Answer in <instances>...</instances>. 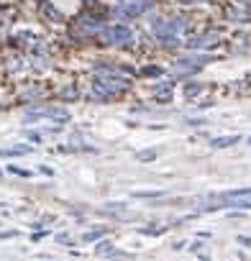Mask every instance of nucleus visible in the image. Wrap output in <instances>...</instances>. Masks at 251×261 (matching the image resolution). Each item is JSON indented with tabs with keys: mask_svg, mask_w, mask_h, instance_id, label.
Wrapping results in <instances>:
<instances>
[{
	"mask_svg": "<svg viewBox=\"0 0 251 261\" xmlns=\"http://www.w3.org/2000/svg\"><path fill=\"white\" fill-rule=\"evenodd\" d=\"M95 82H92V95L97 100H115L118 95H123L131 87V80L123 69L110 67V64H95Z\"/></svg>",
	"mask_w": 251,
	"mask_h": 261,
	"instance_id": "nucleus-1",
	"label": "nucleus"
},
{
	"mask_svg": "<svg viewBox=\"0 0 251 261\" xmlns=\"http://www.w3.org/2000/svg\"><path fill=\"white\" fill-rule=\"evenodd\" d=\"M97 36L103 39V44H113V46H129L134 41V34L129 26L115 23V26H103L97 31Z\"/></svg>",
	"mask_w": 251,
	"mask_h": 261,
	"instance_id": "nucleus-2",
	"label": "nucleus"
},
{
	"mask_svg": "<svg viewBox=\"0 0 251 261\" xmlns=\"http://www.w3.org/2000/svg\"><path fill=\"white\" fill-rule=\"evenodd\" d=\"M152 6H154L152 0H126V3H120V6L115 8V16L129 21V18H136V16L146 13Z\"/></svg>",
	"mask_w": 251,
	"mask_h": 261,
	"instance_id": "nucleus-3",
	"label": "nucleus"
},
{
	"mask_svg": "<svg viewBox=\"0 0 251 261\" xmlns=\"http://www.w3.org/2000/svg\"><path fill=\"white\" fill-rule=\"evenodd\" d=\"M39 118H52V120H69V113L64 108H57V105H39V108H31L26 113V120H39Z\"/></svg>",
	"mask_w": 251,
	"mask_h": 261,
	"instance_id": "nucleus-4",
	"label": "nucleus"
},
{
	"mask_svg": "<svg viewBox=\"0 0 251 261\" xmlns=\"http://www.w3.org/2000/svg\"><path fill=\"white\" fill-rule=\"evenodd\" d=\"M210 59L208 57H190V59H180V62H174V67H172V72L174 74H197L205 64H208Z\"/></svg>",
	"mask_w": 251,
	"mask_h": 261,
	"instance_id": "nucleus-5",
	"label": "nucleus"
},
{
	"mask_svg": "<svg viewBox=\"0 0 251 261\" xmlns=\"http://www.w3.org/2000/svg\"><path fill=\"white\" fill-rule=\"evenodd\" d=\"M218 39H220V34H218V31H210V34H203V36H195V39L185 41V46H187V49H195V51H200V49L215 46V44H218Z\"/></svg>",
	"mask_w": 251,
	"mask_h": 261,
	"instance_id": "nucleus-6",
	"label": "nucleus"
},
{
	"mask_svg": "<svg viewBox=\"0 0 251 261\" xmlns=\"http://www.w3.org/2000/svg\"><path fill=\"white\" fill-rule=\"evenodd\" d=\"M39 8H41V13H44V16H46L52 23H62V21H64V16H62V13H59V11L49 3V0H39Z\"/></svg>",
	"mask_w": 251,
	"mask_h": 261,
	"instance_id": "nucleus-7",
	"label": "nucleus"
},
{
	"mask_svg": "<svg viewBox=\"0 0 251 261\" xmlns=\"http://www.w3.org/2000/svg\"><path fill=\"white\" fill-rule=\"evenodd\" d=\"M238 141H241V136H238V134H233V136L213 139V141H210V146H213V149H225V146H233V144H238Z\"/></svg>",
	"mask_w": 251,
	"mask_h": 261,
	"instance_id": "nucleus-8",
	"label": "nucleus"
},
{
	"mask_svg": "<svg viewBox=\"0 0 251 261\" xmlns=\"http://www.w3.org/2000/svg\"><path fill=\"white\" fill-rule=\"evenodd\" d=\"M31 154V146H11V149H0V156H26Z\"/></svg>",
	"mask_w": 251,
	"mask_h": 261,
	"instance_id": "nucleus-9",
	"label": "nucleus"
},
{
	"mask_svg": "<svg viewBox=\"0 0 251 261\" xmlns=\"http://www.w3.org/2000/svg\"><path fill=\"white\" fill-rule=\"evenodd\" d=\"M105 233H108V228L103 225V228H97V230L85 233V236H82V241H85V243H92V241H97V238H100V236H105Z\"/></svg>",
	"mask_w": 251,
	"mask_h": 261,
	"instance_id": "nucleus-10",
	"label": "nucleus"
},
{
	"mask_svg": "<svg viewBox=\"0 0 251 261\" xmlns=\"http://www.w3.org/2000/svg\"><path fill=\"white\" fill-rule=\"evenodd\" d=\"M162 195H164L162 190H146V192L139 190V192H134V197H141V200H144V197H146V200H154V197H162Z\"/></svg>",
	"mask_w": 251,
	"mask_h": 261,
	"instance_id": "nucleus-11",
	"label": "nucleus"
},
{
	"mask_svg": "<svg viewBox=\"0 0 251 261\" xmlns=\"http://www.w3.org/2000/svg\"><path fill=\"white\" fill-rule=\"evenodd\" d=\"M203 90H205V85H185V97H195Z\"/></svg>",
	"mask_w": 251,
	"mask_h": 261,
	"instance_id": "nucleus-12",
	"label": "nucleus"
},
{
	"mask_svg": "<svg viewBox=\"0 0 251 261\" xmlns=\"http://www.w3.org/2000/svg\"><path fill=\"white\" fill-rule=\"evenodd\" d=\"M157 154H159V151H154V149H152V151H141V154H136V156H139L141 162H154V159H157Z\"/></svg>",
	"mask_w": 251,
	"mask_h": 261,
	"instance_id": "nucleus-13",
	"label": "nucleus"
},
{
	"mask_svg": "<svg viewBox=\"0 0 251 261\" xmlns=\"http://www.w3.org/2000/svg\"><path fill=\"white\" fill-rule=\"evenodd\" d=\"M95 253H97V256H103V253H113V248H110V243H108V241H103V243H97Z\"/></svg>",
	"mask_w": 251,
	"mask_h": 261,
	"instance_id": "nucleus-14",
	"label": "nucleus"
},
{
	"mask_svg": "<svg viewBox=\"0 0 251 261\" xmlns=\"http://www.w3.org/2000/svg\"><path fill=\"white\" fill-rule=\"evenodd\" d=\"M77 97V87H67L62 90V100H74Z\"/></svg>",
	"mask_w": 251,
	"mask_h": 261,
	"instance_id": "nucleus-15",
	"label": "nucleus"
},
{
	"mask_svg": "<svg viewBox=\"0 0 251 261\" xmlns=\"http://www.w3.org/2000/svg\"><path fill=\"white\" fill-rule=\"evenodd\" d=\"M8 172H11V174H18V177H31V172H26V169H21V167H13V164L8 167Z\"/></svg>",
	"mask_w": 251,
	"mask_h": 261,
	"instance_id": "nucleus-16",
	"label": "nucleus"
},
{
	"mask_svg": "<svg viewBox=\"0 0 251 261\" xmlns=\"http://www.w3.org/2000/svg\"><path fill=\"white\" fill-rule=\"evenodd\" d=\"M18 233L16 230H3V233H0V241H6V238H16Z\"/></svg>",
	"mask_w": 251,
	"mask_h": 261,
	"instance_id": "nucleus-17",
	"label": "nucleus"
},
{
	"mask_svg": "<svg viewBox=\"0 0 251 261\" xmlns=\"http://www.w3.org/2000/svg\"><path fill=\"white\" fill-rule=\"evenodd\" d=\"M144 74H162V69H159V67H146Z\"/></svg>",
	"mask_w": 251,
	"mask_h": 261,
	"instance_id": "nucleus-18",
	"label": "nucleus"
},
{
	"mask_svg": "<svg viewBox=\"0 0 251 261\" xmlns=\"http://www.w3.org/2000/svg\"><path fill=\"white\" fill-rule=\"evenodd\" d=\"M57 241H59V243H69V236H67V233H59Z\"/></svg>",
	"mask_w": 251,
	"mask_h": 261,
	"instance_id": "nucleus-19",
	"label": "nucleus"
},
{
	"mask_svg": "<svg viewBox=\"0 0 251 261\" xmlns=\"http://www.w3.org/2000/svg\"><path fill=\"white\" fill-rule=\"evenodd\" d=\"M238 3H248V0H238Z\"/></svg>",
	"mask_w": 251,
	"mask_h": 261,
	"instance_id": "nucleus-20",
	"label": "nucleus"
},
{
	"mask_svg": "<svg viewBox=\"0 0 251 261\" xmlns=\"http://www.w3.org/2000/svg\"><path fill=\"white\" fill-rule=\"evenodd\" d=\"M248 144H251V139H248Z\"/></svg>",
	"mask_w": 251,
	"mask_h": 261,
	"instance_id": "nucleus-21",
	"label": "nucleus"
},
{
	"mask_svg": "<svg viewBox=\"0 0 251 261\" xmlns=\"http://www.w3.org/2000/svg\"><path fill=\"white\" fill-rule=\"evenodd\" d=\"M36 3H39V0H36Z\"/></svg>",
	"mask_w": 251,
	"mask_h": 261,
	"instance_id": "nucleus-22",
	"label": "nucleus"
}]
</instances>
